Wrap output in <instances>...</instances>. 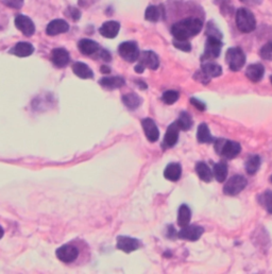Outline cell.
<instances>
[{"instance_id":"cell-1","label":"cell","mask_w":272,"mask_h":274,"mask_svg":"<svg viewBox=\"0 0 272 274\" xmlns=\"http://www.w3.org/2000/svg\"><path fill=\"white\" fill-rule=\"evenodd\" d=\"M203 28V22L200 18L189 17L184 18L182 21L175 23L171 27V34L175 39L187 41L188 38L193 37L200 33Z\"/></svg>"},{"instance_id":"cell-2","label":"cell","mask_w":272,"mask_h":274,"mask_svg":"<svg viewBox=\"0 0 272 274\" xmlns=\"http://www.w3.org/2000/svg\"><path fill=\"white\" fill-rule=\"evenodd\" d=\"M235 22L237 29L242 33H250L256 28V21L253 13L246 8H240L236 11Z\"/></svg>"},{"instance_id":"cell-3","label":"cell","mask_w":272,"mask_h":274,"mask_svg":"<svg viewBox=\"0 0 272 274\" xmlns=\"http://www.w3.org/2000/svg\"><path fill=\"white\" fill-rule=\"evenodd\" d=\"M215 149L218 154L231 159L239 154L241 151V147L239 144L232 142V140L217 139L215 142Z\"/></svg>"},{"instance_id":"cell-4","label":"cell","mask_w":272,"mask_h":274,"mask_svg":"<svg viewBox=\"0 0 272 274\" xmlns=\"http://www.w3.org/2000/svg\"><path fill=\"white\" fill-rule=\"evenodd\" d=\"M226 61L231 70L238 71L243 67L244 64H246V56H244L243 51L240 48L233 47V48H230L227 51Z\"/></svg>"},{"instance_id":"cell-5","label":"cell","mask_w":272,"mask_h":274,"mask_svg":"<svg viewBox=\"0 0 272 274\" xmlns=\"http://www.w3.org/2000/svg\"><path fill=\"white\" fill-rule=\"evenodd\" d=\"M248 182L246 178L242 176H234L231 178L227 184L223 187V192L227 196H237L244 188H246Z\"/></svg>"},{"instance_id":"cell-6","label":"cell","mask_w":272,"mask_h":274,"mask_svg":"<svg viewBox=\"0 0 272 274\" xmlns=\"http://www.w3.org/2000/svg\"><path fill=\"white\" fill-rule=\"evenodd\" d=\"M221 48H222V42L220 38H217L214 36H207L205 49H204V53L202 56V61L217 59L220 56Z\"/></svg>"},{"instance_id":"cell-7","label":"cell","mask_w":272,"mask_h":274,"mask_svg":"<svg viewBox=\"0 0 272 274\" xmlns=\"http://www.w3.org/2000/svg\"><path fill=\"white\" fill-rule=\"evenodd\" d=\"M119 56L129 63H133L139 59L140 52L134 42H125L118 47Z\"/></svg>"},{"instance_id":"cell-8","label":"cell","mask_w":272,"mask_h":274,"mask_svg":"<svg viewBox=\"0 0 272 274\" xmlns=\"http://www.w3.org/2000/svg\"><path fill=\"white\" fill-rule=\"evenodd\" d=\"M57 257L65 264H69L76 260L79 256V250L72 244H65L60 246L56 251Z\"/></svg>"},{"instance_id":"cell-9","label":"cell","mask_w":272,"mask_h":274,"mask_svg":"<svg viewBox=\"0 0 272 274\" xmlns=\"http://www.w3.org/2000/svg\"><path fill=\"white\" fill-rule=\"evenodd\" d=\"M203 233L204 229L202 226L186 225L178 233V237L183 240H188V242H196L202 236Z\"/></svg>"},{"instance_id":"cell-10","label":"cell","mask_w":272,"mask_h":274,"mask_svg":"<svg viewBox=\"0 0 272 274\" xmlns=\"http://www.w3.org/2000/svg\"><path fill=\"white\" fill-rule=\"evenodd\" d=\"M15 26L26 36H31L35 32V26H34L31 19L26 15H17L15 17Z\"/></svg>"},{"instance_id":"cell-11","label":"cell","mask_w":272,"mask_h":274,"mask_svg":"<svg viewBox=\"0 0 272 274\" xmlns=\"http://www.w3.org/2000/svg\"><path fill=\"white\" fill-rule=\"evenodd\" d=\"M141 125H142V129H144L145 135L149 142H151V143L158 142V139L160 137V131L153 120L151 118L142 119Z\"/></svg>"},{"instance_id":"cell-12","label":"cell","mask_w":272,"mask_h":274,"mask_svg":"<svg viewBox=\"0 0 272 274\" xmlns=\"http://www.w3.org/2000/svg\"><path fill=\"white\" fill-rule=\"evenodd\" d=\"M117 248L125 253H131L140 248V242L132 237L119 236L117 238Z\"/></svg>"},{"instance_id":"cell-13","label":"cell","mask_w":272,"mask_h":274,"mask_svg":"<svg viewBox=\"0 0 272 274\" xmlns=\"http://www.w3.org/2000/svg\"><path fill=\"white\" fill-rule=\"evenodd\" d=\"M139 64L146 68L155 70L159 68L160 60L153 51H142L139 55Z\"/></svg>"},{"instance_id":"cell-14","label":"cell","mask_w":272,"mask_h":274,"mask_svg":"<svg viewBox=\"0 0 272 274\" xmlns=\"http://www.w3.org/2000/svg\"><path fill=\"white\" fill-rule=\"evenodd\" d=\"M179 131L180 128L179 125L176 124V122H173L168 126L164 137V142H163V147H164V148H172V147L178 143Z\"/></svg>"},{"instance_id":"cell-15","label":"cell","mask_w":272,"mask_h":274,"mask_svg":"<svg viewBox=\"0 0 272 274\" xmlns=\"http://www.w3.org/2000/svg\"><path fill=\"white\" fill-rule=\"evenodd\" d=\"M51 61L53 65H56L59 68L65 67V66L70 61L69 53H68V51L64 48L53 49L51 53Z\"/></svg>"},{"instance_id":"cell-16","label":"cell","mask_w":272,"mask_h":274,"mask_svg":"<svg viewBox=\"0 0 272 274\" xmlns=\"http://www.w3.org/2000/svg\"><path fill=\"white\" fill-rule=\"evenodd\" d=\"M68 30H69V25L64 19H54L47 26L46 33L50 36H54L61 33H66Z\"/></svg>"},{"instance_id":"cell-17","label":"cell","mask_w":272,"mask_h":274,"mask_svg":"<svg viewBox=\"0 0 272 274\" xmlns=\"http://www.w3.org/2000/svg\"><path fill=\"white\" fill-rule=\"evenodd\" d=\"M119 29H120L119 23L115 22V21H108V22H105L100 27L99 32L103 37L115 38L118 35Z\"/></svg>"},{"instance_id":"cell-18","label":"cell","mask_w":272,"mask_h":274,"mask_svg":"<svg viewBox=\"0 0 272 274\" xmlns=\"http://www.w3.org/2000/svg\"><path fill=\"white\" fill-rule=\"evenodd\" d=\"M78 48L80 52L84 56H93L94 53H96L99 50V45L93 39L83 38L79 41Z\"/></svg>"},{"instance_id":"cell-19","label":"cell","mask_w":272,"mask_h":274,"mask_svg":"<svg viewBox=\"0 0 272 274\" xmlns=\"http://www.w3.org/2000/svg\"><path fill=\"white\" fill-rule=\"evenodd\" d=\"M265 68L262 64H251L247 67L246 76L252 82H260L264 77Z\"/></svg>"},{"instance_id":"cell-20","label":"cell","mask_w":272,"mask_h":274,"mask_svg":"<svg viewBox=\"0 0 272 274\" xmlns=\"http://www.w3.org/2000/svg\"><path fill=\"white\" fill-rule=\"evenodd\" d=\"M126 83L125 81V79L122 78V77H104V78H102L100 81H99V84L102 86V88H104L106 90H116V89H119L121 88V86H124Z\"/></svg>"},{"instance_id":"cell-21","label":"cell","mask_w":272,"mask_h":274,"mask_svg":"<svg viewBox=\"0 0 272 274\" xmlns=\"http://www.w3.org/2000/svg\"><path fill=\"white\" fill-rule=\"evenodd\" d=\"M34 52V47L27 42H19L15 45L14 48H12L10 53L19 58H27L31 56Z\"/></svg>"},{"instance_id":"cell-22","label":"cell","mask_w":272,"mask_h":274,"mask_svg":"<svg viewBox=\"0 0 272 274\" xmlns=\"http://www.w3.org/2000/svg\"><path fill=\"white\" fill-rule=\"evenodd\" d=\"M182 175V167L179 163H170L167 165L164 171V177L168 180V181L176 182L179 181Z\"/></svg>"},{"instance_id":"cell-23","label":"cell","mask_w":272,"mask_h":274,"mask_svg":"<svg viewBox=\"0 0 272 274\" xmlns=\"http://www.w3.org/2000/svg\"><path fill=\"white\" fill-rule=\"evenodd\" d=\"M72 71L74 75L81 79H93L94 72L85 63L76 62L72 65Z\"/></svg>"},{"instance_id":"cell-24","label":"cell","mask_w":272,"mask_h":274,"mask_svg":"<svg viewBox=\"0 0 272 274\" xmlns=\"http://www.w3.org/2000/svg\"><path fill=\"white\" fill-rule=\"evenodd\" d=\"M196 172H197V175H198V177L200 178L201 181H203V182L209 183L213 180L212 170L209 169V167L205 163H203V162L197 163Z\"/></svg>"},{"instance_id":"cell-25","label":"cell","mask_w":272,"mask_h":274,"mask_svg":"<svg viewBox=\"0 0 272 274\" xmlns=\"http://www.w3.org/2000/svg\"><path fill=\"white\" fill-rule=\"evenodd\" d=\"M190 218H192L190 209L186 204H182L178 213V224L180 228H184V226L188 225L190 222Z\"/></svg>"},{"instance_id":"cell-26","label":"cell","mask_w":272,"mask_h":274,"mask_svg":"<svg viewBox=\"0 0 272 274\" xmlns=\"http://www.w3.org/2000/svg\"><path fill=\"white\" fill-rule=\"evenodd\" d=\"M197 139L201 144H209L214 142L213 136L210 135V132L208 130V126L206 123H201L197 131Z\"/></svg>"},{"instance_id":"cell-27","label":"cell","mask_w":272,"mask_h":274,"mask_svg":"<svg viewBox=\"0 0 272 274\" xmlns=\"http://www.w3.org/2000/svg\"><path fill=\"white\" fill-rule=\"evenodd\" d=\"M202 72L205 75L207 78H217L221 76L222 73V68L221 66L215 63H205L201 68Z\"/></svg>"},{"instance_id":"cell-28","label":"cell","mask_w":272,"mask_h":274,"mask_svg":"<svg viewBox=\"0 0 272 274\" xmlns=\"http://www.w3.org/2000/svg\"><path fill=\"white\" fill-rule=\"evenodd\" d=\"M214 177L217 182L223 183L228 177V166L224 162H219L214 165Z\"/></svg>"},{"instance_id":"cell-29","label":"cell","mask_w":272,"mask_h":274,"mask_svg":"<svg viewBox=\"0 0 272 274\" xmlns=\"http://www.w3.org/2000/svg\"><path fill=\"white\" fill-rule=\"evenodd\" d=\"M246 171L248 175L252 176L258 171L261 167V158L258 155H251L246 162Z\"/></svg>"},{"instance_id":"cell-30","label":"cell","mask_w":272,"mask_h":274,"mask_svg":"<svg viewBox=\"0 0 272 274\" xmlns=\"http://www.w3.org/2000/svg\"><path fill=\"white\" fill-rule=\"evenodd\" d=\"M122 102L126 104L128 109L135 110L140 105L141 100L137 95H136V93L131 92V93H128V95H125L124 97H122Z\"/></svg>"},{"instance_id":"cell-31","label":"cell","mask_w":272,"mask_h":274,"mask_svg":"<svg viewBox=\"0 0 272 274\" xmlns=\"http://www.w3.org/2000/svg\"><path fill=\"white\" fill-rule=\"evenodd\" d=\"M162 12H163V10H161L160 6L150 5V6H148L147 10H146L145 18L147 19L148 22L156 23V22L160 21V18L162 16Z\"/></svg>"},{"instance_id":"cell-32","label":"cell","mask_w":272,"mask_h":274,"mask_svg":"<svg viewBox=\"0 0 272 274\" xmlns=\"http://www.w3.org/2000/svg\"><path fill=\"white\" fill-rule=\"evenodd\" d=\"M257 201L269 213H272V191H265L258 196Z\"/></svg>"},{"instance_id":"cell-33","label":"cell","mask_w":272,"mask_h":274,"mask_svg":"<svg viewBox=\"0 0 272 274\" xmlns=\"http://www.w3.org/2000/svg\"><path fill=\"white\" fill-rule=\"evenodd\" d=\"M176 124L179 125L180 130L182 131H188L193 125V119L190 117V115L186 112H182L178 120H176Z\"/></svg>"},{"instance_id":"cell-34","label":"cell","mask_w":272,"mask_h":274,"mask_svg":"<svg viewBox=\"0 0 272 274\" xmlns=\"http://www.w3.org/2000/svg\"><path fill=\"white\" fill-rule=\"evenodd\" d=\"M163 101H164L166 104H173L179 99V92L175 91H167L164 93H163Z\"/></svg>"},{"instance_id":"cell-35","label":"cell","mask_w":272,"mask_h":274,"mask_svg":"<svg viewBox=\"0 0 272 274\" xmlns=\"http://www.w3.org/2000/svg\"><path fill=\"white\" fill-rule=\"evenodd\" d=\"M260 56L264 60L272 61V42H268L262 47L260 50Z\"/></svg>"},{"instance_id":"cell-36","label":"cell","mask_w":272,"mask_h":274,"mask_svg":"<svg viewBox=\"0 0 272 274\" xmlns=\"http://www.w3.org/2000/svg\"><path fill=\"white\" fill-rule=\"evenodd\" d=\"M173 46L175 47L176 49L182 50L184 52H189L192 50V45L188 41H182V39H175L173 41Z\"/></svg>"},{"instance_id":"cell-37","label":"cell","mask_w":272,"mask_h":274,"mask_svg":"<svg viewBox=\"0 0 272 274\" xmlns=\"http://www.w3.org/2000/svg\"><path fill=\"white\" fill-rule=\"evenodd\" d=\"M206 35L207 36H214L217 38H222V34L221 32L217 29V27L214 26L213 23H208L207 25V29H206Z\"/></svg>"},{"instance_id":"cell-38","label":"cell","mask_w":272,"mask_h":274,"mask_svg":"<svg viewBox=\"0 0 272 274\" xmlns=\"http://www.w3.org/2000/svg\"><path fill=\"white\" fill-rule=\"evenodd\" d=\"M3 3L13 9H20L24 4V0H3Z\"/></svg>"},{"instance_id":"cell-39","label":"cell","mask_w":272,"mask_h":274,"mask_svg":"<svg viewBox=\"0 0 272 274\" xmlns=\"http://www.w3.org/2000/svg\"><path fill=\"white\" fill-rule=\"evenodd\" d=\"M190 103H192L195 108L198 109L199 111L203 112V111H205L206 110V105L204 102L200 101V100L198 99H196V98H190Z\"/></svg>"},{"instance_id":"cell-40","label":"cell","mask_w":272,"mask_h":274,"mask_svg":"<svg viewBox=\"0 0 272 274\" xmlns=\"http://www.w3.org/2000/svg\"><path fill=\"white\" fill-rule=\"evenodd\" d=\"M69 12H70V16L73 18V21H79V18L81 16V13L78 9L76 8H69Z\"/></svg>"},{"instance_id":"cell-41","label":"cell","mask_w":272,"mask_h":274,"mask_svg":"<svg viewBox=\"0 0 272 274\" xmlns=\"http://www.w3.org/2000/svg\"><path fill=\"white\" fill-rule=\"evenodd\" d=\"M100 58L103 60V61H106V62H110L111 61V55H110V52L106 51V50H101L100 52Z\"/></svg>"},{"instance_id":"cell-42","label":"cell","mask_w":272,"mask_h":274,"mask_svg":"<svg viewBox=\"0 0 272 274\" xmlns=\"http://www.w3.org/2000/svg\"><path fill=\"white\" fill-rule=\"evenodd\" d=\"M135 72H137V73H142L144 72V70H145V67L144 66H142L141 64H137L135 66Z\"/></svg>"},{"instance_id":"cell-43","label":"cell","mask_w":272,"mask_h":274,"mask_svg":"<svg viewBox=\"0 0 272 274\" xmlns=\"http://www.w3.org/2000/svg\"><path fill=\"white\" fill-rule=\"evenodd\" d=\"M100 71L102 73H104V75H106V73H110L111 72V68L107 67V66H105V65H103V66H101Z\"/></svg>"},{"instance_id":"cell-44","label":"cell","mask_w":272,"mask_h":274,"mask_svg":"<svg viewBox=\"0 0 272 274\" xmlns=\"http://www.w3.org/2000/svg\"><path fill=\"white\" fill-rule=\"evenodd\" d=\"M3 235H4V230L2 229V226L0 225V239L3 237Z\"/></svg>"},{"instance_id":"cell-45","label":"cell","mask_w":272,"mask_h":274,"mask_svg":"<svg viewBox=\"0 0 272 274\" xmlns=\"http://www.w3.org/2000/svg\"><path fill=\"white\" fill-rule=\"evenodd\" d=\"M243 2H250V1H253V0H241Z\"/></svg>"},{"instance_id":"cell-46","label":"cell","mask_w":272,"mask_h":274,"mask_svg":"<svg viewBox=\"0 0 272 274\" xmlns=\"http://www.w3.org/2000/svg\"><path fill=\"white\" fill-rule=\"evenodd\" d=\"M270 182H271V183H272V176H271V177H270Z\"/></svg>"},{"instance_id":"cell-47","label":"cell","mask_w":272,"mask_h":274,"mask_svg":"<svg viewBox=\"0 0 272 274\" xmlns=\"http://www.w3.org/2000/svg\"><path fill=\"white\" fill-rule=\"evenodd\" d=\"M270 81H271V83H272V77L270 78Z\"/></svg>"}]
</instances>
